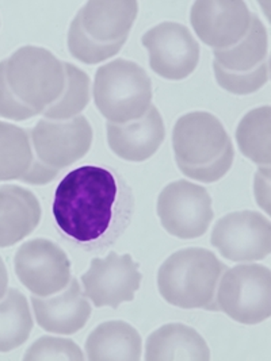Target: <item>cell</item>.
<instances>
[{"mask_svg": "<svg viewBox=\"0 0 271 361\" xmlns=\"http://www.w3.org/2000/svg\"><path fill=\"white\" fill-rule=\"evenodd\" d=\"M119 199L112 171L85 165L60 181L53 199V216L63 234L79 244H94L110 230Z\"/></svg>", "mask_w": 271, "mask_h": 361, "instance_id": "cell-1", "label": "cell"}, {"mask_svg": "<svg viewBox=\"0 0 271 361\" xmlns=\"http://www.w3.org/2000/svg\"><path fill=\"white\" fill-rule=\"evenodd\" d=\"M176 164L194 180H220L231 169L235 150L220 119L206 111L181 116L172 132Z\"/></svg>", "mask_w": 271, "mask_h": 361, "instance_id": "cell-2", "label": "cell"}, {"mask_svg": "<svg viewBox=\"0 0 271 361\" xmlns=\"http://www.w3.org/2000/svg\"><path fill=\"white\" fill-rule=\"evenodd\" d=\"M225 265L217 256L203 247L175 252L157 274V287L163 299L181 309L216 312V291Z\"/></svg>", "mask_w": 271, "mask_h": 361, "instance_id": "cell-3", "label": "cell"}, {"mask_svg": "<svg viewBox=\"0 0 271 361\" xmlns=\"http://www.w3.org/2000/svg\"><path fill=\"white\" fill-rule=\"evenodd\" d=\"M92 95L97 109L110 123H128L150 110L152 82L141 66L119 59L98 68Z\"/></svg>", "mask_w": 271, "mask_h": 361, "instance_id": "cell-4", "label": "cell"}, {"mask_svg": "<svg viewBox=\"0 0 271 361\" xmlns=\"http://www.w3.org/2000/svg\"><path fill=\"white\" fill-rule=\"evenodd\" d=\"M8 87L23 104L42 114L61 97L66 69L53 53L38 47H23L6 60Z\"/></svg>", "mask_w": 271, "mask_h": 361, "instance_id": "cell-5", "label": "cell"}, {"mask_svg": "<svg viewBox=\"0 0 271 361\" xmlns=\"http://www.w3.org/2000/svg\"><path fill=\"white\" fill-rule=\"evenodd\" d=\"M221 275L217 310L243 325H258L271 315V272L265 265L241 264Z\"/></svg>", "mask_w": 271, "mask_h": 361, "instance_id": "cell-6", "label": "cell"}, {"mask_svg": "<svg viewBox=\"0 0 271 361\" xmlns=\"http://www.w3.org/2000/svg\"><path fill=\"white\" fill-rule=\"evenodd\" d=\"M157 215L171 235L182 240L203 237L213 219L212 197L191 181L169 183L157 199Z\"/></svg>", "mask_w": 271, "mask_h": 361, "instance_id": "cell-7", "label": "cell"}, {"mask_svg": "<svg viewBox=\"0 0 271 361\" xmlns=\"http://www.w3.org/2000/svg\"><path fill=\"white\" fill-rule=\"evenodd\" d=\"M30 140L37 160L60 171L88 153L92 144V128L83 115L67 121L44 118L34 126Z\"/></svg>", "mask_w": 271, "mask_h": 361, "instance_id": "cell-8", "label": "cell"}, {"mask_svg": "<svg viewBox=\"0 0 271 361\" xmlns=\"http://www.w3.org/2000/svg\"><path fill=\"white\" fill-rule=\"evenodd\" d=\"M14 267L19 281L37 296L59 294L72 279L66 252L45 238L22 244L16 253Z\"/></svg>", "mask_w": 271, "mask_h": 361, "instance_id": "cell-9", "label": "cell"}, {"mask_svg": "<svg viewBox=\"0 0 271 361\" xmlns=\"http://www.w3.org/2000/svg\"><path fill=\"white\" fill-rule=\"evenodd\" d=\"M212 245L231 262H258L271 252L270 221L256 212L227 214L215 225Z\"/></svg>", "mask_w": 271, "mask_h": 361, "instance_id": "cell-10", "label": "cell"}, {"mask_svg": "<svg viewBox=\"0 0 271 361\" xmlns=\"http://www.w3.org/2000/svg\"><path fill=\"white\" fill-rule=\"evenodd\" d=\"M143 45L148 50L150 66L160 78L183 80L200 61V45L186 26L163 22L143 35Z\"/></svg>", "mask_w": 271, "mask_h": 361, "instance_id": "cell-11", "label": "cell"}, {"mask_svg": "<svg viewBox=\"0 0 271 361\" xmlns=\"http://www.w3.org/2000/svg\"><path fill=\"white\" fill-rule=\"evenodd\" d=\"M140 283L138 264L131 255L119 256L116 252L104 259H92L90 269L82 276L85 295L97 307L117 309L124 302H132Z\"/></svg>", "mask_w": 271, "mask_h": 361, "instance_id": "cell-12", "label": "cell"}, {"mask_svg": "<svg viewBox=\"0 0 271 361\" xmlns=\"http://www.w3.org/2000/svg\"><path fill=\"white\" fill-rule=\"evenodd\" d=\"M251 17L244 1L200 0L191 7L190 22L205 45L213 49H227L246 37Z\"/></svg>", "mask_w": 271, "mask_h": 361, "instance_id": "cell-13", "label": "cell"}, {"mask_svg": "<svg viewBox=\"0 0 271 361\" xmlns=\"http://www.w3.org/2000/svg\"><path fill=\"white\" fill-rule=\"evenodd\" d=\"M59 172L37 160L29 133L0 121V181L42 185L51 183Z\"/></svg>", "mask_w": 271, "mask_h": 361, "instance_id": "cell-14", "label": "cell"}, {"mask_svg": "<svg viewBox=\"0 0 271 361\" xmlns=\"http://www.w3.org/2000/svg\"><path fill=\"white\" fill-rule=\"evenodd\" d=\"M32 302L37 324L57 334H73L85 328L92 312L76 279H71L59 295L33 296Z\"/></svg>", "mask_w": 271, "mask_h": 361, "instance_id": "cell-15", "label": "cell"}, {"mask_svg": "<svg viewBox=\"0 0 271 361\" xmlns=\"http://www.w3.org/2000/svg\"><path fill=\"white\" fill-rule=\"evenodd\" d=\"M166 137L163 118L151 106L143 118L128 123H107L110 149L126 161L140 163L152 157Z\"/></svg>", "mask_w": 271, "mask_h": 361, "instance_id": "cell-16", "label": "cell"}, {"mask_svg": "<svg viewBox=\"0 0 271 361\" xmlns=\"http://www.w3.org/2000/svg\"><path fill=\"white\" fill-rule=\"evenodd\" d=\"M138 13V4L126 1H88L78 13L85 33L102 44L126 41Z\"/></svg>", "mask_w": 271, "mask_h": 361, "instance_id": "cell-17", "label": "cell"}, {"mask_svg": "<svg viewBox=\"0 0 271 361\" xmlns=\"http://www.w3.org/2000/svg\"><path fill=\"white\" fill-rule=\"evenodd\" d=\"M41 221V206L32 191L19 185L0 187V247L32 234Z\"/></svg>", "mask_w": 271, "mask_h": 361, "instance_id": "cell-18", "label": "cell"}, {"mask_svg": "<svg viewBox=\"0 0 271 361\" xmlns=\"http://www.w3.org/2000/svg\"><path fill=\"white\" fill-rule=\"evenodd\" d=\"M210 349L203 336L183 324H167L148 337L145 360H209Z\"/></svg>", "mask_w": 271, "mask_h": 361, "instance_id": "cell-19", "label": "cell"}, {"mask_svg": "<svg viewBox=\"0 0 271 361\" xmlns=\"http://www.w3.org/2000/svg\"><path fill=\"white\" fill-rule=\"evenodd\" d=\"M85 352L92 361L140 360L141 336L124 321L103 322L88 336Z\"/></svg>", "mask_w": 271, "mask_h": 361, "instance_id": "cell-20", "label": "cell"}, {"mask_svg": "<svg viewBox=\"0 0 271 361\" xmlns=\"http://www.w3.org/2000/svg\"><path fill=\"white\" fill-rule=\"evenodd\" d=\"M269 38L262 20L253 14L246 37L227 49H215V61L234 72H248L267 60Z\"/></svg>", "mask_w": 271, "mask_h": 361, "instance_id": "cell-21", "label": "cell"}, {"mask_svg": "<svg viewBox=\"0 0 271 361\" xmlns=\"http://www.w3.org/2000/svg\"><path fill=\"white\" fill-rule=\"evenodd\" d=\"M33 330V318L26 296L16 288L0 299V352L25 344Z\"/></svg>", "mask_w": 271, "mask_h": 361, "instance_id": "cell-22", "label": "cell"}, {"mask_svg": "<svg viewBox=\"0 0 271 361\" xmlns=\"http://www.w3.org/2000/svg\"><path fill=\"white\" fill-rule=\"evenodd\" d=\"M270 106L258 107L243 116L236 130L240 152L256 164L270 166Z\"/></svg>", "mask_w": 271, "mask_h": 361, "instance_id": "cell-23", "label": "cell"}, {"mask_svg": "<svg viewBox=\"0 0 271 361\" xmlns=\"http://www.w3.org/2000/svg\"><path fill=\"white\" fill-rule=\"evenodd\" d=\"M66 87L61 97L42 115L52 121H67L80 114L90 102V78L80 68L64 63Z\"/></svg>", "mask_w": 271, "mask_h": 361, "instance_id": "cell-24", "label": "cell"}, {"mask_svg": "<svg viewBox=\"0 0 271 361\" xmlns=\"http://www.w3.org/2000/svg\"><path fill=\"white\" fill-rule=\"evenodd\" d=\"M125 41L102 44L90 38L80 26L78 17L72 20L68 32V49L69 53L79 61L85 64H98L116 56L122 49Z\"/></svg>", "mask_w": 271, "mask_h": 361, "instance_id": "cell-25", "label": "cell"}, {"mask_svg": "<svg viewBox=\"0 0 271 361\" xmlns=\"http://www.w3.org/2000/svg\"><path fill=\"white\" fill-rule=\"evenodd\" d=\"M216 80L221 88L235 95H248L260 90L269 80V61H263L259 66L248 72H234L213 61Z\"/></svg>", "mask_w": 271, "mask_h": 361, "instance_id": "cell-26", "label": "cell"}, {"mask_svg": "<svg viewBox=\"0 0 271 361\" xmlns=\"http://www.w3.org/2000/svg\"><path fill=\"white\" fill-rule=\"evenodd\" d=\"M25 360H85L82 349L72 340L59 337H41L25 355Z\"/></svg>", "mask_w": 271, "mask_h": 361, "instance_id": "cell-27", "label": "cell"}, {"mask_svg": "<svg viewBox=\"0 0 271 361\" xmlns=\"http://www.w3.org/2000/svg\"><path fill=\"white\" fill-rule=\"evenodd\" d=\"M37 113L23 104L14 95L6 79V61L0 63V116L11 121H28L35 116Z\"/></svg>", "mask_w": 271, "mask_h": 361, "instance_id": "cell-28", "label": "cell"}, {"mask_svg": "<svg viewBox=\"0 0 271 361\" xmlns=\"http://www.w3.org/2000/svg\"><path fill=\"white\" fill-rule=\"evenodd\" d=\"M255 197L258 204L270 213V166H263L258 171L255 178Z\"/></svg>", "mask_w": 271, "mask_h": 361, "instance_id": "cell-29", "label": "cell"}, {"mask_svg": "<svg viewBox=\"0 0 271 361\" xmlns=\"http://www.w3.org/2000/svg\"><path fill=\"white\" fill-rule=\"evenodd\" d=\"M7 286H8V274H7L6 264L0 257V299L6 295Z\"/></svg>", "mask_w": 271, "mask_h": 361, "instance_id": "cell-30", "label": "cell"}]
</instances>
